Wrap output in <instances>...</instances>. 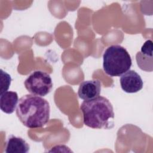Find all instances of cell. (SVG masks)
I'll use <instances>...</instances> for the list:
<instances>
[{
  "label": "cell",
  "mask_w": 153,
  "mask_h": 153,
  "mask_svg": "<svg viewBox=\"0 0 153 153\" xmlns=\"http://www.w3.org/2000/svg\"><path fill=\"white\" fill-rule=\"evenodd\" d=\"M16 113L25 126L29 128H41L49 121L50 107L45 99L29 94L19 100Z\"/></svg>",
  "instance_id": "obj_1"
},
{
  "label": "cell",
  "mask_w": 153,
  "mask_h": 153,
  "mask_svg": "<svg viewBox=\"0 0 153 153\" xmlns=\"http://www.w3.org/2000/svg\"><path fill=\"white\" fill-rule=\"evenodd\" d=\"M84 124L92 128L109 129L114 126V112L109 100L105 97L84 100L80 105Z\"/></svg>",
  "instance_id": "obj_2"
},
{
  "label": "cell",
  "mask_w": 153,
  "mask_h": 153,
  "mask_svg": "<svg viewBox=\"0 0 153 153\" xmlns=\"http://www.w3.org/2000/svg\"><path fill=\"white\" fill-rule=\"evenodd\" d=\"M132 65L130 55L120 45L108 47L103 55V69L110 76H120L130 70Z\"/></svg>",
  "instance_id": "obj_3"
},
{
  "label": "cell",
  "mask_w": 153,
  "mask_h": 153,
  "mask_svg": "<svg viewBox=\"0 0 153 153\" xmlns=\"http://www.w3.org/2000/svg\"><path fill=\"white\" fill-rule=\"evenodd\" d=\"M26 90L32 94L45 96L53 88V81L50 75L42 71L33 72L25 81Z\"/></svg>",
  "instance_id": "obj_4"
},
{
  "label": "cell",
  "mask_w": 153,
  "mask_h": 153,
  "mask_svg": "<svg viewBox=\"0 0 153 153\" xmlns=\"http://www.w3.org/2000/svg\"><path fill=\"white\" fill-rule=\"evenodd\" d=\"M122 90L128 93H134L143 87V81L140 76L134 70H129L120 77Z\"/></svg>",
  "instance_id": "obj_5"
},
{
  "label": "cell",
  "mask_w": 153,
  "mask_h": 153,
  "mask_svg": "<svg viewBox=\"0 0 153 153\" xmlns=\"http://www.w3.org/2000/svg\"><path fill=\"white\" fill-rule=\"evenodd\" d=\"M152 57V41L149 39L144 42L140 51H138L136 55L139 68L146 72H152L153 70Z\"/></svg>",
  "instance_id": "obj_6"
},
{
  "label": "cell",
  "mask_w": 153,
  "mask_h": 153,
  "mask_svg": "<svg viewBox=\"0 0 153 153\" xmlns=\"http://www.w3.org/2000/svg\"><path fill=\"white\" fill-rule=\"evenodd\" d=\"M101 91V82L99 79L84 81L80 83L78 95L84 100H91L99 96Z\"/></svg>",
  "instance_id": "obj_7"
},
{
  "label": "cell",
  "mask_w": 153,
  "mask_h": 153,
  "mask_svg": "<svg viewBox=\"0 0 153 153\" xmlns=\"http://www.w3.org/2000/svg\"><path fill=\"white\" fill-rule=\"evenodd\" d=\"M19 102L17 93L7 91L0 96V108L2 112L10 114L16 110Z\"/></svg>",
  "instance_id": "obj_8"
},
{
  "label": "cell",
  "mask_w": 153,
  "mask_h": 153,
  "mask_svg": "<svg viewBox=\"0 0 153 153\" xmlns=\"http://www.w3.org/2000/svg\"><path fill=\"white\" fill-rule=\"evenodd\" d=\"M29 148V144L23 138L11 135L6 142L5 152L7 153H27Z\"/></svg>",
  "instance_id": "obj_9"
},
{
  "label": "cell",
  "mask_w": 153,
  "mask_h": 153,
  "mask_svg": "<svg viewBox=\"0 0 153 153\" xmlns=\"http://www.w3.org/2000/svg\"><path fill=\"white\" fill-rule=\"evenodd\" d=\"M1 71V90L0 93L1 94L4 93L5 91H7L9 87L11 84V78L10 75L7 74L6 72L4 71L2 69L0 70Z\"/></svg>",
  "instance_id": "obj_10"
}]
</instances>
